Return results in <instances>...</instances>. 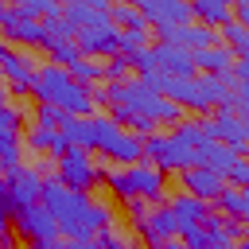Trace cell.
I'll return each mask as SVG.
<instances>
[{"mask_svg": "<svg viewBox=\"0 0 249 249\" xmlns=\"http://www.w3.org/2000/svg\"><path fill=\"white\" fill-rule=\"evenodd\" d=\"M136 226H140V233H144L148 249H152V245H163V241H175V218H171V210H167V206H152Z\"/></svg>", "mask_w": 249, "mask_h": 249, "instance_id": "obj_16", "label": "cell"}, {"mask_svg": "<svg viewBox=\"0 0 249 249\" xmlns=\"http://www.w3.org/2000/svg\"><path fill=\"white\" fill-rule=\"evenodd\" d=\"M0 82H8L16 93H27L35 86V66L27 54L12 51L8 43H0Z\"/></svg>", "mask_w": 249, "mask_h": 249, "instance_id": "obj_12", "label": "cell"}, {"mask_svg": "<svg viewBox=\"0 0 249 249\" xmlns=\"http://www.w3.org/2000/svg\"><path fill=\"white\" fill-rule=\"evenodd\" d=\"M47 51H51L54 66H58V62H66V66H70V62H78V58H82V54H78V47H74V39H51V43H47Z\"/></svg>", "mask_w": 249, "mask_h": 249, "instance_id": "obj_26", "label": "cell"}, {"mask_svg": "<svg viewBox=\"0 0 249 249\" xmlns=\"http://www.w3.org/2000/svg\"><path fill=\"white\" fill-rule=\"evenodd\" d=\"M233 160H237V152H230V148H226V144H218V140H202V144L195 148V167L214 171L222 183H226V171L233 167Z\"/></svg>", "mask_w": 249, "mask_h": 249, "instance_id": "obj_18", "label": "cell"}, {"mask_svg": "<svg viewBox=\"0 0 249 249\" xmlns=\"http://www.w3.org/2000/svg\"><path fill=\"white\" fill-rule=\"evenodd\" d=\"M4 191H8V206H12V214L35 206V202H39V191H43V175H39V167H23V163H19L12 175H4Z\"/></svg>", "mask_w": 249, "mask_h": 249, "instance_id": "obj_9", "label": "cell"}, {"mask_svg": "<svg viewBox=\"0 0 249 249\" xmlns=\"http://www.w3.org/2000/svg\"><path fill=\"white\" fill-rule=\"evenodd\" d=\"M136 12L144 16V23H148V27L156 23V31H163V27H183V23H195V16H191V4H183V0H140V4H136Z\"/></svg>", "mask_w": 249, "mask_h": 249, "instance_id": "obj_10", "label": "cell"}, {"mask_svg": "<svg viewBox=\"0 0 249 249\" xmlns=\"http://www.w3.org/2000/svg\"><path fill=\"white\" fill-rule=\"evenodd\" d=\"M148 54H152V74H167V78H195L191 51H179V47L156 43V47H148Z\"/></svg>", "mask_w": 249, "mask_h": 249, "instance_id": "obj_13", "label": "cell"}, {"mask_svg": "<svg viewBox=\"0 0 249 249\" xmlns=\"http://www.w3.org/2000/svg\"><path fill=\"white\" fill-rule=\"evenodd\" d=\"M54 179H58L62 187L86 195L89 187H97V183L105 179V171H101V163L93 160V152H86V148H66L62 156H54Z\"/></svg>", "mask_w": 249, "mask_h": 249, "instance_id": "obj_5", "label": "cell"}, {"mask_svg": "<svg viewBox=\"0 0 249 249\" xmlns=\"http://www.w3.org/2000/svg\"><path fill=\"white\" fill-rule=\"evenodd\" d=\"M198 132L206 136V140H218V144H226L230 152H245V140H249V124H245V117H237V113H226V109H218L214 117H206V121H198Z\"/></svg>", "mask_w": 249, "mask_h": 249, "instance_id": "obj_7", "label": "cell"}, {"mask_svg": "<svg viewBox=\"0 0 249 249\" xmlns=\"http://www.w3.org/2000/svg\"><path fill=\"white\" fill-rule=\"evenodd\" d=\"M62 70L70 74V82H78L86 89H93L97 82H105V62H97V58H78V62H70Z\"/></svg>", "mask_w": 249, "mask_h": 249, "instance_id": "obj_23", "label": "cell"}, {"mask_svg": "<svg viewBox=\"0 0 249 249\" xmlns=\"http://www.w3.org/2000/svg\"><path fill=\"white\" fill-rule=\"evenodd\" d=\"M167 210H171L175 226H202V222L210 218V206H206V202H198V198H191L187 191H179V195L167 202Z\"/></svg>", "mask_w": 249, "mask_h": 249, "instance_id": "obj_20", "label": "cell"}, {"mask_svg": "<svg viewBox=\"0 0 249 249\" xmlns=\"http://www.w3.org/2000/svg\"><path fill=\"white\" fill-rule=\"evenodd\" d=\"M214 202H218V210H222L226 218H233V222H241V218L249 214V191H245V187H222V195H218Z\"/></svg>", "mask_w": 249, "mask_h": 249, "instance_id": "obj_24", "label": "cell"}, {"mask_svg": "<svg viewBox=\"0 0 249 249\" xmlns=\"http://www.w3.org/2000/svg\"><path fill=\"white\" fill-rule=\"evenodd\" d=\"M31 93L39 97V105H54L62 117H93L97 113V101H93V89L70 82V74L54 62L39 66L35 70V86Z\"/></svg>", "mask_w": 249, "mask_h": 249, "instance_id": "obj_2", "label": "cell"}, {"mask_svg": "<svg viewBox=\"0 0 249 249\" xmlns=\"http://www.w3.org/2000/svg\"><path fill=\"white\" fill-rule=\"evenodd\" d=\"M191 16H195L202 27L218 31V27H226V23L233 19V4H230V0H198V4H191Z\"/></svg>", "mask_w": 249, "mask_h": 249, "instance_id": "obj_21", "label": "cell"}, {"mask_svg": "<svg viewBox=\"0 0 249 249\" xmlns=\"http://www.w3.org/2000/svg\"><path fill=\"white\" fill-rule=\"evenodd\" d=\"M51 249H86V245H74V241H54Z\"/></svg>", "mask_w": 249, "mask_h": 249, "instance_id": "obj_32", "label": "cell"}, {"mask_svg": "<svg viewBox=\"0 0 249 249\" xmlns=\"http://www.w3.org/2000/svg\"><path fill=\"white\" fill-rule=\"evenodd\" d=\"M183 187H187V195H191V198H198V202H206V206H210V202L222 195V187H226V183H222L214 171H206V167H187V171H183Z\"/></svg>", "mask_w": 249, "mask_h": 249, "instance_id": "obj_19", "label": "cell"}, {"mask_svg": "<svg viewBox=\"0 0 249 249\" xmlns=\"http://www.w3.org/2000/svg\"><path fill=\"white\" fill-rule=\"evenodd\" d=\"M12 226V206H8V198H0V230H8Z\"/></svg>", "mask_w": 249, "mask_h": 249, "instance_id": "obj_31", "label": "cell"}, {"mask_svg": "<svg viewBox=\"0 0 249 249\" xmlns=\"http://www.w3.org/2000/svg\"><path fill=\"white\" fill-rule=\"evenodd\" d=\"M128 70H132V66H128V58L113 54V58H109V66H105V78H109V82H128Z\"/></svg>", "mask_w": 249, "mask_h": 249, "instance_id": "obj_28", "label": "cell"}, {"mask_svg": "<svg viewBox=\"0 0 249 249\" xmlns=\"http://www.w3.org/2000/svg\"><path fill=\"white\" fill-rule=\"evenodd\" d=\"M152 249H183L179 241H163V245H152Z\"/></svg>", "mask_w": 249, "mask_h": 249, "instance_id": "obj_33", "label": "cell"}, {"mask_svg": "<svg viewBox=\"0 0 249 249\" xmlns=\"http://www.w3.org/2000/svg\"><path fill=\"white\" fill-rule=\"evenodd\" d=\"M39 206L54 218L58 237H66V241H74V245L97 249V237L109 230V210H105L101 202H89V195H78V191L62 187L54 175L43 179Z\"/></svg>", "mask_w": 249, "mask_h": 249, "instance_id": "obj_1", "label": "cell"}, {"mask_svg": "<svg viewBox=\"0 0 249 249\" xmlns=\"http://www.w3.org/2000/svg\"><path fill=\"white\" fill-rule=\"evenodd\" d=\"M12 233H16L19 241H27L31 249H51V245L58 241L54 218H51L39 202L27 206V210H19V214H12Z\"/></svg>", "mask_w": 249, "mask_h": 249, "instance_id": "obj_6", "label": "cell"}, {"mask_svg": "<svg viewBox=\"0 0 249 249\" xmlns=\"http://www.w3.org/2000/svg\"><path fill=\"white\" fill-rule=\"evenodd\" d=\"M105 183L124 202L160 206V198H163V171L152 167V163H128V167H117V171H105Z\"/></svg>", "mask_w": 249, "mask_h": 249, "instance_id": "obj_4", "label": "cell"}, {"mask_svg": "<svg viewBox=\"0 0 249 249\" xmlns=\"http://www.w3.org/2000/svg\"><path fill=\"white\" fill-rule=\"evenodd\" d=\"M202 233L206 241H226V245H241V233H245V222H233L226 214H210L202 222Z\"/></svg>", "mask_w": 249, "mask_h": 249, "instance_id": "obj_22", "label": "cell"}, {"mask_svg": "<svg viewBox=\"0 0 249 249\" xmlns=\"http://www.w3.org/2000/svg\"><path fill=\"white\" fill-rule=\"evenodd\" d=\"M245 183H249V163L237 156V160H233V167L226 171V187H245Z\"/></svg>", "mask_w": 249, "mask_h": 249, "instance_id": "obj_29", "label": "cell"}, {"mask_svg": "<svg viewBox=\"0 0 249 249\" xmlns=\"http://www.w3.org/2000/svg\"><path fill=\"white\" fill-rule=\"evenodd\" d=\"M171 140H179V144H187V148H198V144H202L206 136L198 132V124H187V121H183V124H175Z\"/></svg>", "mask_w": 249, "mask_h": 249, "instance_id": "obj_27", "label": "cell"}, {"mask_svg": "<svg viewBox=\"0 0 249 249\" xmlns=\"http://www.w3.org/2000/svg\"><path fill=\"white\" fill-rule=\"evenodd\" d=\"M160 43L167 47H179V51H202V47H214V31L202 27V23H183V27H163L160 31Z\"/></svg>", "mask_w": 249, "mask_h": 249, "instance_id": "obj_14", "label": "cell"}, {"mask_svg": "<svg viewBox=\"0 0 249 249\" xmlns=\"http://www.w3.org/2000/svg\"><path fill=\"white\" fill-rule=\"evenodd\" d=\"M62 19L74 31L93 27V23H109V4L105 0H70V4H62Z\"/></svg>", "mask_w": 249, "mask_h": 249, "instance_id": "obj_15", "label": "cell"}, {"mask_svg": "<svg viewBox=\"0 0 249 249\" xmlns=\"http://www.w3.org/2000/svg\"><path fill=\"white\" fill-rule=\"evenodd\" d=\"M35 124H39V128H54V132H58V124H62V113H58L54 105H39V117H35Z\"/></svg>", "mask_w": 249, "mask_h": 249, "instance_id": "obj_30", "label": "cell"}, {"mask_svg": "<svg viewBox=\"0 0 249 249\" xmlns=\"http://www.w3.org/2000/svg\"><path fill=\"white\" fill-rule=\"evenodd\" d=\"M144 156L160 171H187V167H195V148H187V144H179L171 136H148L144 140Z\"/></svg>", "mask_w": 249, "mask_h": 249, "instance_id": "obj_8", "label": "cell"}, {"mask_svg": "<svg viewBox=\"0 0 249 249\" xmlns=\"http://www.w3.org/2000/svg\"><path fill=\"white\" fill-rule=\"evenodd\" d=\"M218 35L226 39L222 47H230V51H233V58H249V27H241V23H233V19H230Z\"/></svg>", "mask_w": 249, "mask_h": 249, "instance_id": "obj_25", "label": "cell"}, {"mask_svg": "<svg viewBox=\"0 0 249 249\" xmlns=\"http://www.w3.org/2000/svg\"><path fill=\"white\" fill-rule=\"evenodd\" d=\"M191 62H195V70H202V74H210V78H230V70H233V51L230 47H222V43H214V47H202V51H195L191 54Z\"/></svg>", "mask_w": 249, "mask_h": 249, "instance_id": "obj_17", "label": "cell"}, {"mask_svg": "<svg viewBox=\"0 0 249 249\" xmlns=\"http://www.w3.org/2000/svg\"><path fill=\"white\" fill-rule=\"evenodd\" d=\"M93 101H109V105H121L128 109L132 117H144V121H179L183 109L171 105L167 97H160L152 86H144V78H128V82H113L109 89H93Z\"/></svg>", "mask_w": 249, "mask_h": 249, "instance_id": "obj_3", "label": "cell"}, {"mask_svg": "<svg viewBox=\"0 0 249 249\" xmlns=\"http://www.w3.org/2000/svg\"><path fill=\"white\" fill-rule=\"evenodd\" d=\"M74 47H78V54L82 58H113L117 54V27L113 23H93V27H82L78 35H74Z\"/></svg>", "mask_w": 249, "mask_h": 249, "instance_id": "obj_11", "label": "cell"}]
</instances>
